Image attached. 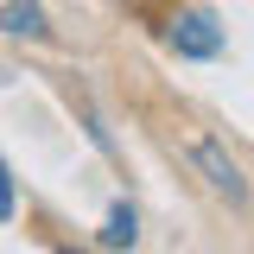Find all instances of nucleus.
<instances>
[{
  "label": "nucleus",
  "mask_w": 254,
  "mask_h": 254,
  "mask_svg": "<svg viewBox=\"0 0 254 254\" xmlns=\"http://www.w3.org/2000/svg\"><path fill=\"white\" fill-rule=\"evenodd\" d=\"M190 165L203 172V185L216 190V197H229V203H248V178H242V165L222 153V140H210V133H197L190 140Z\"/></svg>",
  "instance_id": "nucleus-1"
},
{
  "label": "nucleus",
  "mask_w": 254,
  "mask_h": 254,
  "mask_svg": "<svg viewBox=\"0 0 254 254\" xmlns=\"http://www.w3.org/2000/svg\"><path fill=\"white\" fill-rule=\"evenodd\" d=\"M165 38H172L178 58H197V64L222 51V26H216V13H203V6H185V13L165 26Z\"/></svg>",
  "instance_id": "nucleus-2"
},
{
  "label": "nucleus",
  "mask_w": 254,
  "mask_h": 254,
  "mask_svg": "<svg viewBox=\"0 0 254 254\" xmlns=\"http://www.w3.org/2000/svg\"><path fill=\"white\" fill-rule=\"evenodd\" d=\"M0 32H13V38H51L38 0H0Z\"/></svg>",
  "instance_id": "nucleus-3"
},
{
  "label": "nucleus",
  "mask_w": 254,
  "mask_h": 254,
  "mask_svg": "<svg viewBox=\"0 0 254 254\" xmlns=\"http://www.w3.org/2000/svg\"><path fill=\"white\" fill-rule=\"evenodd\" d=\"M102 242H108V248H133V242H140V216H133V203H115V210H108Z\"/></svg>",
  "instance_id": "nucleus-4"
},
{
  "label": "nucleus",
  "mask_w": 254,
  "mask_h": 254,
  "mask_svg": "<svg viewBox=\"0 0 254 254\" xmlns=\"http://www.w3.org/2000/svg\"><path fill=\"white\" fill-rule=\"evenodd\" d=\"M0 222H13V172L0 165Z\"/></svg>",
  "instance_id": "nucleus-5"
},
{
  "label": "nucleus",
  "mask_w": 254,
  "mask_h": 254,
  "mask_svg": "<svg viewBox=\"0 0 254 254\" xmlns=\"http://www.w3.org/2000/svg\"><path fill=\"white\" fill-rule=\"evenodd\" d=\"M64 254H76V248H64Z\"/></svg>",
  "instance_id": "nucleus-6"
}]
</instances>
